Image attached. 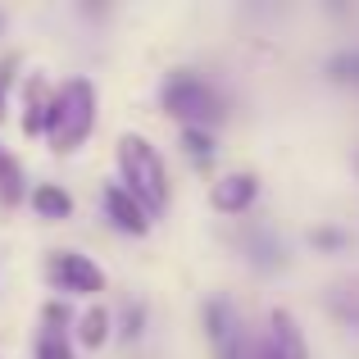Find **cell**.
<instances>
[{
	"instance_id": "obj_13",
	"label": "cell",
	"mask_w": 359,
	"mask_h": 359,
	"mask_svg": "<svg viewBox=\"0 0 359 359\" xmlns=\"http://www.w3.org/2000/svg\"><path fill=\"white\" fill-rule=\"evenodd\" d=\"M182 146H187V155H191L196 164L214 159V137H210L205 128H187V132H182Z\"/></svg>"
},
{
	"instance_id": "obj_10",
	"label": "cell",
	"mask_w": 359,
	"mask_h": 359,
	"mask_svg": "<svg viewBox=\"0 0 359 359\" xmlns=\"http://www.w3.org/2000/svg\"><path fill=\"white\" fill-rule=\"evenodd\" d=\"M23 201V168L18 159L0 155V205H18Z\"/></svg>"
},
{
	"instance_id": "obj_16",
	"label": "cell",
	"mask_w": 359,
	"mask_h": 359,
	"mask_svg": "<svg viewBox=\"0 0 359 359\" xmlns=\"http://www.w3.org/2000/svg\"><path fill=\"white\" fill-rule=\"evenodd\" d=\"M309 241H314L318 250H341V245H346V232H337V228H318V232H309Z\"/></svg>"
},
{
	"instance_id": "obj_7",
	"label": "cell",
	"mask_w": 359,
	"mask_h": 359,
	"mask_svg": "<svg viewBox=\"0 0 359 359\" xmlns=\"http://www.w3.org/2000/svg\"><path fill=\"white\" fill-rule=\"evenodd\" d=\"M269 323H273V351H278V359H309V346H305V337H300V323L287 314V309H273L269 314Z\"/></svg>"
},
{
	"instance_id": "obj_11",
	"label": "cell",
	"mask_w": 359,
	"mask_h": 359,
	"mask_svg": "<svg viewBox=\"0 0 359 359\" xmlns=\"http://www.w3.org/2000/svg\"><path fill=\"white\" fill-rule=\"evenodd\" d=\"M78 337H82V346H91V351H96L100 341H105L109 337V314L105 309H87V314H82V327H78Z\"/></svg>"
},
{
	"instance_id": "obj_18",
	"label": "cell",
	"mask_w": 359,
	"mask_h": 359,
	"mask_svg": "<svg viewBox=\"0 0 359 359\" xmlns=\"http://www.w3.org/2000/svg\"><path fill=\"white\" fill-rule=\"evenodd\" d=\"M255 359H278V351H273V341H264L259 351H255Z\"/></svg>"
},
{
	"instance_id": "obj_2",
	"label": "cell",
	"mask_w": 359,
	"mask_h": 359,
	"mask_svg": "<svg viewBox=\"0 0 359 359\" xmlns=\"http://www.w3.org/2000/svg\"><path fill=\"white\" fill-rule=\"evenodd\" d=\"M91 123H96V91H91L87 78H69L50 96V109H46V137H50V150H60V155L78 150L82 141L91 137Z\"/></svg>"
},
{
	"instance_id": "obj_9",
	"label": "cell",
	"mask_w": 359,
	"mask_h": 359,
	"mask_svg": "<svg viewBox=\"0 0 359 359\" xmlns=\"http://www.w3.org/2000/svg\"><path fill=\"white\" fill-rule=\"evenodd\" d=\"M205 332H210L214 346H223L228 337H237L241 327H237V314H232V305H223V300H210V305H205Z\"/></svg>"
},
{
	"instance_id": "obj_5",
	"label": "cell",
	"mask_w": 359,
	"mask_h": 359,
	"mask_svg": "<svg viewBox=\"0 0 359 359\" xmlns=\"http://www.w3.org/2000/svg\"><path fill=\"white\" fill-rule=\"evenodd\" d=\"M100 201H105V214H109V223H114L118 232H132V237H146L150 232V214L141 210L118 182H109L105 191H100Z\"/></svg>"
},
{
	"instance_id": "obj_19",
	"label": "cell",
	"mask_w": 359,
	"mask_h": 359,
	"mask_svg": "<svg viewBox=\"0 0 359 359\" xmlns=\"http://www.w3.org/2000/svg\"><path fill=\"white\" fill-rule=\"evenodd\" d=\"M355 168H359V155H355Z\"/></svg>"
},
{
	"instance_id": "obj_12",
	"label": "cell",
	"mask_w": 359,
	"mask_h": 359,
	"mask_svg": "<svg viewBox=\"0 0 359 359\" xmlns=\"http://www.w3.org/2000/svg\"><path fill=\"white\" fill-rule=\"evenodd\" d=\"M46 109H50V100H46V87H41V82H32V87H27L23 132H41V128H46Z\"/></svg>"
},
{
	"instance_id": "obj_1",
	"label": "cell",
	"mask_w": 359,
	"mask_h": 359,
	"mask_svg": "<svg viewBox=\"0 0 359 359\" xmlns=\"http://www.w3.org/2000/svg\"><path fill=\"white\" fill-rule=\"evenodd\" d=\"M118 168H123V182H118V187H123V191H128L146 214H159V210L168 205V173H164V159H159V150L150 146L146 137H137V132L118 137Z\"/></svg>"
},
{
	"instance_id": "obj_3",
	"label": "cell",
	"mask_w": 359,
	"mask_h": 359,
	"mask_svg": "<svg viewBox=\"0 0 359 359\" xmlns=\"http://www.w3.org/2000/svg\"><path fill=\"white\" fill-rule=\"evenodd\" d=\"M159 100H164V109L173 118H182L187 128H201V123L219 118V96H214L210 87H205L201 78H191V73H177V78L164 82V91H159Z\"/></svg>"
},
{
	"instance_id": "obj_8",
	"label": "cell",
	"mask_w": 359,
	"mask_h": 359,
	"mask_svg": "<svg viewBox=\"0 0 359 359\" xmlns=\"http://www.w3.org/2000/svg\"><path fill=\"white\" fill-rule=\"evenodd\" d=\"M32 210L41 214V219H69L73 214V196L64 191V187H55V182H41L32 191Z\"/></svg>"
},
{
	"instance_id": "obj_20",
	"label": "cell",
	"mask_w": 359,
	"mask_h": 359,
	"mask_svg": "<svg viewBox=\"0 0 359 359\" xmlns=\"http://www.w3.org/2000/svg\"><path fill=\"white\" fill-rule=\"evenodd\" d=\"M0 155H5V150H0Z\"/></svg>"
},
{
	"instance_id": "obj_4",
	"label": "cell",
	"mask_w": 359,
	"mask_h": 359,
	"mask_svg": "<svg viewBox=\"0 0 359 359\" xmlns=\"http://www.w3.org/2000/svg\"><path fill=\"white\" fill-rule=\"evenodd\" d=\"M50 278L60 282L64 291H78V296H96V291H105V273H100L87 255H78V250H60V255H55V259H50Z\"/></svg>"
},
{
	"instance_id": "obj_14",
	"label": "cell",
	"mask_w": 359,
	"mask_h": 359,
	"mask_svg": "<svg viewBox=\"0 0 359 359\" xmlns=\"http://www.w3.org/2000/svg\"><path fill=\"white\" fill-rule=\"evenodd\" d=\"M36 359H73V351H69V341H64L60 327H46V337L36 341Z\"/></svg>"
},
{
	"instance_id": "obj_15",
	"label": "cell",
	"mask_w": 359,
	"mask_h": 359,
	"mask_svg": "<svg viewBox=\"0 0 359 359\" xmlns=\"http://www.w3.org/2000/svg\"><path fill=\"white\" fill-rule=\"evenodd\" d=\"M327 78L332 82H359V50L355 55H337V60L327 64Z\"/></svg>"
},
{
	"instance_id": "obj_17",
	"label": "cell",
	"mask_w": 359,
	"mask_h": 359,
	"mask_svg": "<svg viewBox=\"0 0 359 359\" xmlns=\"http://www.w3.org/2000/svg\"><path fill=\"white\" fill-rule=\"evenodd\" d=\"M141 318H146V314H141V305L128 309V318H123V323H128V327H123V337H137L141 332Z\"/></svg>"
},
{
	"instance_id": "obj_6",
	"label": "cell",
	"mask_w": 359,
	"mask_h": 359,
	"mask_svg": "<svg viewBox=\"0 0 359 359\" xmlns=\"http://www.w3.org/2000/svg\"><path fill=\"white\" fill-rule=\"evenodd\" d=\"M255 191H259V182H255L250 173H228V177H219L214 182V210L219 214H245L255 205Z\"/></svg>"
}]
</instances>
